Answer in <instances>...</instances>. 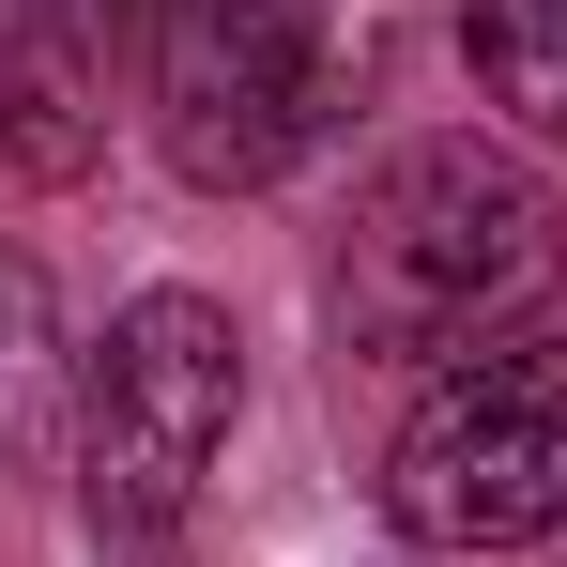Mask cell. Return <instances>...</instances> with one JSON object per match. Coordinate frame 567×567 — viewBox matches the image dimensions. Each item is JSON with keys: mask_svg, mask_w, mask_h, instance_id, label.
Masks as SVG:
<instances>
[{"mask_svg": "<svg viewBox=\"0 0 567 567\" xmlns=\"http://www.w3.org/2000/svg\"><path fill=\"white\" fill-rule=\"evenodd\" d=\"M553 261H567V215L506 138H399L338 215L322 307L383 369H461L553 291Z\"/></svg>", "mask_w": 567, "mask_h": 567, "instance_id": "cell-1", "label": "cell"}, {"mask_svg": "<svg viewBox=\"0 0 567 567\" xmlns=\"http://www.w3.org/2000/svg\"><path fill=\"white\" fill-rule=\"evenodd\" d=\"M246 414V322L215 291H138L107 307L78 369V522L107 567H185V522Z\"/></svg>", "mask_w": 567, "mask_h": 567, "instance_id": "cell-2", "label": "cell"}, {"mask_svg": "<svg viewBox=\"0 0 567 567\" xmlns=\"http://www.w3.org/2000/svg\"><path fill=\"white\" fill-rule=\"evenodd\" d=\"M383 522L414 553L567 537V338H491L430 383L383 445Z\"/></svg>", "mask_w": 567, "mask_h": 567, "instance_id": "cell-3", "label": "cell"}, {"mask_svg": "<svg viewBox=\"0 0 567 567\" xmlns=\"http://www.w3.org/2000/svg\"><path fill=\"white\" fill-rule=\"evenodd\" d=\"M338 107V16L322 0H154V138L199 199L277 185Z\"/></svg>", "mask_w": 567, "mask_h": 567, "instance_id": "cell-4", "label": "cell"}, {"mask_svg": "<svg viewBox=\"0 0 567 567\" xmlns=\"http://www.w3.org/2000/svg\"><path fill=\"white\" fill-rule=\"evenodd\" d=\"M93 154H107V62L47 31V0H16L0 16V199L78 185Z\"/></svg>", "mask_w": 567, "mask_h": 567, "instance_id": "cell-5", "label": "cell"}, {"mask_svg": "<svg viewBox=\"0 0 567 567\" xmlns=\"http://www.w3.org/2000/svg\"><path fill=\"white\" fill-rule=\"evenodd\" d=\"M475 93L567 138V0H475Z\"/></svg>", "mask_w": 567, "mask_h": 567, "instance_id": "cell-6", "label": "cell"}, {"mask_svg": "<svg viewBox=\"0 0 567 567\" xmlns=\"http://www.w3.org/2000/svg\"><path fill=\"white\" fill-rule=\"evenodd\" d=\"M47 353H62V338H47V277H31V261L0 246V430H16V414L47 399Z\"/></svg>", "mask_w": 567, "mask_h": 567, "instance_id": "cell-7", "label": "cell"}]
</instances>
